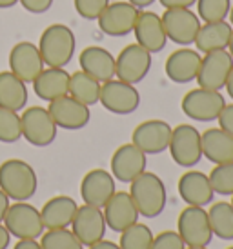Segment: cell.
Masks as SVG:
<instances>
[{
	"instance_id": "1",
	"label": "cell",
	"mask_w": 233,
	"mask_h": 249,
	"mask_svg": "<svg viewBox=\"0 0 233 249\" xmlns=\"http://www.w3.org/2000/svg\"><path fill=\"white\" fill-rule=\"evenodd\" d=\"M75 33L66 24H51L42 31L39 40V51L44 66L48 68H66L75 55Z\"/></svg>"
},
{
	"instance_id": "2",
	"label": "cell",
	"mask_w": 233,
	"mask_h": 249,
	"mask_svg": "<svg viewBox=\"0 0 233 249\" xmlns=\"http://www.w3.org/2000/svg\"><path fill=\"white\" fill-rule=\"evenodd\" d=\"M39 178L35 169L20 159H9L0 164V189L15 202H28L35 196Z\"/></svg>"
},
{
	"instance_id": "3",
	"label": "cell",
	"mask_w": 233,
	"mask_h": 249,
	"mask_svg": "<svg viewBox=\"0 0 233 249\" xmlns=\"http://www.w3.org/2000/svg\"><path fill=\"white\" fill-rule=\"evenodd\" d=\"M130 195L138 214L146 218H155L166 209L168 193L162 178L155 173L144 171L137 178L130 182Z\"/></svg>"
},
{
	"instance_id": "4",
	"label": "cell",
	"mask_w": 233,
	"mask_h": 249,
	"mask_svg": "<svg viewBox=\"0 0 233 249\" xmlns=\"http://www.w3.org/2000/svg\"><path fill=\"white\" fill-rule=\"evenodd\" d=\"M4 226L9 231V235L19 238V240H26V238L37 240L44 233L40 209H37L28 202L11 204L6 216H4Z\"/></svg>"
},
{
	"instance_id": "5",
	"label": "cell",
	"mask_w": 233,
	"mask_h": 249,
	"mask_svg": "<svg viewBox=\"0 0 233 249\" xmlns=\"http://www.w3.org/2000/svg\"><path fill=\"white\" fill-rule=\"evenodd\" d=\"M177 233L184 240L186 248H206L213 238L208 211L199 206L184 208L177 218Z\"/></svg>"
},
{
	"instance_id": "6",
	"label": "cell",
	"mask_w": 233,
	"mask_h": 249,
	"mask_svg": "<svg viewBox=\"0 0 233 249\" xmlns=\"http://www.w3.org/2000/svg\"><path fill=\"white\" fill-rule=\"evenodd\" d=\"M226 106V98L220 95V91L195 88L188 91L180 102L182 113L197 122H212L217 120L222 107Z\"/></svg>"
},
{
	"instance_id": "7",
	"label": "cell",
	"mask_w": 233,
	"mask_h": 249,
	"mask_svg": "<svg viewBox=\"0 0 233 249\" xmlns=\"http://www.w3.org/2000/svg\"><path fill=\"white\" fill-rule=\"evenodd\" d=\"M168 149H170L173 162L180 167L197 166L202 159L200 133L197 131V127H193L190 124H180L177 127H173Z\"/></svg>"
},
{
	"instance_id": "8",
	"label": "cell",
	"mask_w": 233,
	"mask_h": 249,
	"mask_svg": "<svg viewBox=\"0 0 233 249\" xmlns=\"http://www.w3.org/2000/svg\"><path fill=\"white\" fill-rule=\"evenodd\" d=\"M22 137L28 140L31 145L46 147L57 139V124L53 117L49 115L48 107L33 106L22 111L20 117Z\"/></svg>"
},
{
	"instance_id": "9",
	"label": "cell",
	"mask_w": 233,
	"mask_h": 249,
	"mask_svg": "<svg viewBox=\"0 0 233 249\" xmlns=\"http://www.w3.org/2000/svg\"><path fill=\"white\" fill-rule=\"evenodd\" d=\"M151 70V53L140 44H130L115 58V76L128 84L142 82Z\"/></svg>"
},
{
	"instance_id": "10",
	"label": "cell",
	"mask_w": 233,
	"mask_h": 249,
	"mask_svg": "<svg viewBox=\"0 0 233 249\" xmlns=\"http://www.w3.org/2000/svg\"><path fill=\"white\" fill-rule=\"evenodd\" d=\"M98 102L104 109L115 115H131L140 106V93L133 84L122 82L118 78H111L100 86V98Z\"/></svg>"
},
{
	"instance_id": "11",
	"label": "cell",
	"mask_w": 233,
	"mask_h": 249,
	"mask_svg": "<svg viewBox=\"0 0 233 249\" xmlns=\"http://www.w3.org/2000/svg\"><path fill=\"white\" fill-rule=\"evenodd\" d=\"M233 70V58L228 49H217L202 55L197 75V84L199 88L204 89L220 91L228 82V76Z\"/></svg>"
},
{
	"instance_id": "12",
	"label": "cell",
	"mask_w": 233,
	"mask_h": 249,
	"mask_svg": "<svg viewBox=\"0 0 233 249\" xmlns=\"http://www.w3.org/2000/svg\"><path fill=\"white\" fill-rule=\"evenodd\" d=\"M160 18H162V24H164V31L166 35H168V40L175 42L178 46H190V44H193L200 26H202L199 15L192 11L190 7L166 9Z\"/></svg>"
},
{
	"instance_id": "13",
	"label": "cell",
	"mask_w": 233,
	"mask_h": 249,
	"mask_svg": "<svg viewBox=\"0 0 233 249\" xmlns=\"http://www.w3.org/2000/svg\"><path fill=\"white\" fill-rule=\"evenodd\" d=\"M173 127L164 120H146L133 129L131 144H135L146 155H158L164 153L172 140Z\"/></svg>"
},
{
	"instance_id": "14",
	"label": "cell",
	"mask_w": 233,
	"mask_h": 249,
	"mask_svg": "<svg viewBox=\"0 0 233 249\" xmlns=\"http://www.w3.org/2000/svg\"><path fill=\"white\" fill-rule=\"evenodd\" d=\"M138 13L140 9L130 2H110L97 22L108 36H126L133 33Z\"/></svg>"
},
{
	"instance_id": "15",
	"label": "cell",
	"mask_w": 233,
	"mask_h": 249,
	"mask_svg": "<svg viewBox=\"0 0 233 249\" xmlns=\"http://www.w3.org/2000/svg\"><path fill=\"white\" fill-rule=\"evenodd\" d=\"M44 70V60L39 51V46L29 40L15 44L9 51V71L26 84L33 82Z\"/></svg>"
},
{
	"instance_id": "16",
	"label": "cell",
	"mask_w": 233,
	"mask_h": 249,
	"mask_svg": "<svg viewBox=\"0 0 233 249\" xmlns=\"http://www.w3.org/2000/svg\"><path fill=\"white\" fill-rule=\"evenodd\" d=\"M106 229H108V226H106L104 213L100 208L84 204L77 209L73 222H71V231L82 242V246L89 248L98 240H102L106 235Z\"/></svg>"
},
{
	"instance_id": "17",
	"label": "cell",
	"mask_w": 233,
	"mask_h": 249,
	"mask_svg": "<svg viewBox=\"0 0 233 249\" xmlns=\"http://www.w3.org/2000/svg\"><path fill=\"white\" fill-rule=\"evenodd\" d=\"M49 115L53 117L57 127L68 129V131H77L82 129L89 124L91 120V113H89V106L82 104L75 100L73 97H60L49 102Z\"/></svg>"
},
{
	"instance_id": "18",
	"label": "cell",
	"mask_w": 233,
	"mask_h": 249,
	"mask_svg": "<svg viewBox=\"0 0 233 249\" xmlns=\"http://www.w3.org/2000/svg\"><path fill=\"white\" fill-rule=\"evenodd\" d=\"M148 160L146 153H142L135 144H124L116 147V151L111 157V175L115 180L130 184L138 175L146 171Z\"/></svg>"
},
{
	"instance_id": "19",
	"label": "cell",
	"mask_w": 233,
	"mask_h": 249,
	"mask_svg": "<svg viewBox=\"0 0 233 249\" xmlns=\"http://www.w3.org/2000/svg\"><path fill=\"white\" fill-rule=\"evenodd\" d=\"M115 177L106 169H91L80 182V196L84 204L102 209L115 195Z\"/></svg>"
},
{
	"instance_id": "20",
	"label": "cell",
	"mask_w": 233,
	"mask_h": 249,
	"mask_svg": "<svg viewBox=\"0 0 233 249\" xmlns=\"http://www.w3.org/2000/svg\"><path fill=\"white\" fill-rule=\"evenodd\" d=\"M137 44H140L144 49H148L151 55L158 53L166 48L168 44V35L164 31L162 18L155 11H140L133 28Z\"/></svg>"
},
{
	"instance_id": "21",
	"label": "cell",
	"mask_w": 233,
	"mask_h": 249,
	"mask_svg": "<svg viewBox=\"0 0 233 249\" xmlns=\"http://www.w3.org/2000/svg\"><path fill=\"white\" fill-rule=\"evenodd\" d=\"M102 209L106 226L115 233H122L124 229L138 222V211L133 204L131 195L126 191H115V195Z\"/></svg>"
},
{
	"instance_id": "22",
	"label": "cell",
	"mask_w": 233,
	"mask_h": 249,
	"mask_svg": "<svg viewBox=\"0 0 233 249\" xmlns=\"http://www.w3.org/2000/svg\"><path fill=\"white\" fill-rule=\"evenodd\" d=\"M200 60H202V55L197 49H190L184 46L168 56L164 71L168 78L175 84L193 82L199 75Z\"/></svg>"
},
{
	"instance_id": "23",
	"label": "cell",
	"mask_w": 233,
	"mask_h": 249,
	"mask_svg": "<svg viewBox=\"0 0 233 249\" xmlns=\"http://www.w3.org/2000/svg\"><path fill=\"white\" fill-rule=\"evenodd\" d=\"M178 195L188 206L204 208L212 204L215 191L212 189L208 175L202 171H186L178 178Z\"/></svg>"
},
{
	"instance_id": "24",
	"label": "cell",
	"mask_w": 233,
	"mask_h": 249,
	"mask_svg": "<svg viewBox=\"0 0 233 249\" xmlns=\"http://www.w3.org/2000/svg\"><path fill=\"white\" fill-rule=\"evenodd\" d=\"M78 62L84 73L91 75L100 84L108 82L115 76V56L100 46H88L82 49Z\"/></svg>"
},
{
	"instance_id": "25",
	"label": "cell",
	"mask_w": 233,
	"mask_h": 249,
	"mask_svg": "<svg viewBox=\"0 0 233 249\" xmlns=\"http://www.w3.org/2000/svg\"><path fill=\"white\" fill-rule=\"evenodd\" d=\"M35 95L44 102H53L57 98L66 97L69 91V73L64 68H48L33 82Z\"/></svg>"
},
{
	"instance_id": "26",
	"label": "cell",
	"mask_w": 233,
	"mask_h": 249,
	"mask_svg": "<svg viewBox=\"0 0 233 249\" xmlns=\"http://www.w3.org/2000/svg\"><path fill=\"white\" fill-rule=\"evenodd\" d=\"M77 209H78V204L71 196L57 195L53 198H49L40 209L44 229H64L71 226Z\"/></svg>"
},
{
	"instance_id": "27",
	"label": "cell",
	"mask_w": 233,
	"mask_h": 249,
	"mask_svg": "<svg viewBox=\"0 0 233 249\" xmlns=\"http://www.w3.org/2000/svg\"><path fill=\"white\" fill-rule=\"evenodd\" d=\"M202 142V157L210 160L212 164H226L233 162V137L228 135L220 127H212L200 133Z\"/></svg>"
},
{
	"instance_id": "28",
	"label": "cell",
	"mask_w": 233,
	"mask_h": 249,
	"mask_svg": "<svg viewBox=\"0 0 233 249\" xmlns=\"http://www.w3.org/2000/svg\"><path fill=\"white\" fill-rule=\"evenodd\" d=\"M233 28L232 24L226 20L220 22H204L200 26L199 33L195 36V46L199 53H210V51H217V49H226L232 38Z\"/></svg>"
},
{
	"instance_id": "29",
	"label": "cell",
	"mask_w": 233,
	"mask_h": 249,
	"mask_svg": "<svg viewBox=\"0 0 233 249\" xmlns=\"http://www.w3.org/2000/svg\"><path fill=\"white\" fill-rule=\"evenodd\" d=\"M28 104V88L11 71L0 73V107L11 111H22Z\"/></svg>"
},
{
	"instance_id": "30",
	"label": "cell",
	"mask_w": 233,
	"mask_h": 249,
	"mask_svg": "<svg viewBox=\"0 0 233 249\" xmlns=\"http://www.w3.org/2000/svg\"><path fill=\"white\" fill-rule=\"evenodd\" d=\"M100 86L102 84L95 80L91 75L84 73L82 70L69 75V91L68 95L86 106H95L100 98Z\"/></svg>"
},
{
	"instance_id": "31",
	"label": "cell",
	"mask_w": 233,
	"mask_h": 249,
	"mask_svg": "<svg viewBox=\"0 0 233 249\" xmlns=\"http://www.w3.org/2000/svg\"><path fill=\"white\" fill-rule=\"evenodd\" d=\"M213 236L220 240H233V206L230 202H215L208 211Z\"/></svg>"
},
{
	"instance_id": "32",
	"label": "cell",
	"mask_w": 233,
	"mask_h": 249,
	"mask_svg": "<svg viewBox=\"0 0 233 249\" xmlns=\"http://www.w3.org/2000/svg\"><path fill=\"white\" fill-rule=\"evenodd\" d=\"M153 242V233L146 224L135 222L133 226L120 233L118 246L120 249H150Z\"/></svg>"
},
{
	"instance_id": "33",
	"label": "cell",
	"mask_w": 233,
	"mask_h": 249,
	"mask_svg": "<svg viewBox=\"0 0 233 249\" xmlns=\"http://www.w3.org/2000/svg\"><path fill=\"white\" fill-rule=\"evenodd\" d=\"M40 246L42 249H84L82 242L68 228L48 229V233H42Z\"/></svg>"
},
{
	"instance_id": "34",
	"label": "cell",
	"mask_w": 233,
	"mask_h": 249,
	"mask_svg": "<svg viewBox=\"0 0 233 249\" xmlns=\"http://www.w3.org/2000/svg\"><path fill=\"white\" fill-rule=\"evenodd\" d=\"M22 139V124L19 111L0 107V142L13 144Z\"/></svg>"
},
{
	"instance_id": "35",
	"label": "cell",
	"mask_w": 233,
	"mask_h": 249,
	"mask_svg": "<svg viewBox=\"0 0 233 249\" xmlns=\"http://www.w3.org/2000/svg\"><path fill=\"white\" fill-rule=\"evenodd\" d=\"M212 189L217 195L222 196H232L233 195V162L226 164H217L208 175Z\"/></svg>"
},
{
	"instance_id": "36",
	"label": "cell",
	"mask_w": 233,
	"mask_h": 249,
	"mask_svg": "<svg viewBox=\"0 0 233 249\" xmlns=\"http://www.w3.org/2000/svg\"><path fill=\"white\" fill-rule=\"evenodd\" d=\"M232 9L230 0H197V15L204 22L226 20Z\"/></svg>"
},
{
	"instance_id": "37",
	"label": "cell",
	"mask_w": 233,
	"mask_h": 249,
	"mask_svg": "<svg viewBox=\"0 0 233 249\" xmlns=\"http://www.w3.org/2000/svg\"><path fill=\"white\" fill-rule=\"evenodd\" d=\"M110 0H73L75 11L78 17H82L86 20H97L102 11L108 7Z\"/></svg>"
},
{
	"instance_id": "38",
	"label": "cell",
	"mask_w": 233,
	"mask_h": 249,
	"mask_svg": "<svg viewBox=\"0 0 233 249\" xmlns=\"http://www.w3.org/2000/svg\"><path fill=\"white\" fill-rule=\"evenodd\" d=\"M150 249H186V244L177 231H162L153 236Z\"/></svg>"
},
{
	"instance_id": "39",
	"label": "cell",
	"mask_w": 233,
	"mask_h": 249,
	"mask_svg": "<svg viewBox=\"0 0 233 249\" xmlns=\"http://www.w3.org/2000/svg\"><path fill=\"white\" fill-rule=\"evenodd\" d=\"M19 2L26 11L35 15L46 13V11H49V7L53 6V0H19Z\"/></svg>"
},
{
	"instance_id": "40",
	"label": "cell",
	"mask_w": 233,
	"mask_h": 249,
	"mask_svg": "<svg viewBox=\"0 0 233 249\" xmlns=\"http://www.w3.org/2000/svg\"><path fill=\"white\" fill-rule=\"evenodd\" d=\"M219 127L233 137V104H226L219 115Z\"/></svg>"
},
{
	"instance_id": "41",
	"label": "cell",
	"mask_w": 233,
	"mask_h": 249,
	"mask_svg": "<svg viewBox=\"0 0 233 249\" xmlns=\"http://www.w3.org/2000/svg\"><path fill=\"white\" fill-rule=\"evenodd\" d=\"M166 9H177V7H192L197 4V0H158Z\"/></svg>"
},
{
	"instance_id": "42",
	"label": "cell",
	"mask_w": 233,
	"mask_h": 249,
	"mask_svg": "<svg viewBox=\"0 0 233 249\" xmlns=\"http://www.w3.org/2000/svg\"><path fill=\"white\" fill-rule=\"evenodd\" d=\"M13 249H42V246L35 238H26V240H19Z\"/></svg>"
},
{
	"instance_id": "43",
	"label": "cell",
	"mask_w": 233,
	"mask_h": 249,
	"mask_svg": "<svg viewBox=\"0 0 233 249\" xmlns=\"http://www.w3.org/2000/svg\"><path fill=\"white\" fill-rule=\"evenodd\" d=\"M9 200H11V198H9V196L0 189V224L4 222V216H6L7 209H9V206H11Z\"/></svg>"
},
{
	"instance_id": "44",
	"label": "cell",
	"mask_w": 233,
	"mask_h": 249,
	"mask_svg": "<svg viewBox=\"0 0 233 249\" xmlns=\"http://www.w3.org/2000/svg\"><path fill=\"white\" fill-rule=\"evenodd\" d=\"M11 242V235H9V231L6 229L4 224H0V249H7Z\"/></svg>"
},
{
	"instance_id": "45",
	"label": "cell",
	"mask_w": 233,
	"mask_h": 249,
	"mask_svg": "<svg viewBox=\"0 0 233 249\" xmlns=\"http://www.w3.org/2000/svg\"><path fill=\"white\" fill-rule=\"evenodd\" d=\"M89 249H120V246L115 242H111V240H98L97 244H93V246H89Z\"/></svg>"
},
{
	"instance_id": "46",
	"label": "cell",
	"mask_w": 233,
	"mask_h": 249,
	"mask_svg": "<svg viewBox=\"0 0 233 249\" xmlns=\"http://www.w3.org/2000/svg\"><path fill=\"white\" fill-rule=\"evenodd\" d=\"M128 2H130V4H133L137 9H144V7H150L155 0H128Z\"/></svg>"
},
{
	"instance_id": "47",
	"label": "cell",
	"mask_w": 233,
	"mask_h": 249,
	"mask_svg": "<svg viewBox=\"0 0 233 249\" xmlns=\"http://www.w3.org/2000/svg\"><path fill=\"white\" fill-rule=\"evenodd\" d=\"M226 93H228V97L230 98H233V70H232V73H230V76H228V82H226Z\"/></svg>"
},
{
	"instance_id": "48",
	"label": "cell",
	"mask_w": 233,
	"mask_h": 249,
	"mask_svg": "<svg viewBox=\"0 0 233 249\" xmlns=\"http://www.w3.org/2000/svg\"><path fill=\"white\" fill-rule=\"evenodd\" d=\"M15 4H19V0H0V9H7V7H13Z\"/></svg>"
},
{
	"instance_id": "49",
	"label": "cell",
	"mask_w": 233,
	"mask_h": 249,
	"mask_svg": "<svg viewBox=\"0 0 233 249\" xmlns=\"http://www.w3.org/2000/svg\"><path fill=\"white\" fill-rule=\"evenodd\" d=\"M228 51H230V55L233 58V33H232V38H230V44H228Z\"/></svg>"
},
{
	"instance_id": "50",
	"label": "cell",
	"mask_w": 233,
	"mask_h": 249,
	"mask_svg": "<svg viewBox=\"0 0 233 249\" xmlns=\"http://www.w3.org/2000/svg\"><path fill=\"white\" fill-rule=\"evenodd\" d=\"M228 17H230V24H232V28H233V6H232V9H230V15H228Z\"/></svg>"
},
{
	"instance_id": "51",
	"label": "cell",
	"mask_w": 233,
	"mask_h": 249,
	"mask_svg": "<svg viewBox=\"0 0 233 249\" xmlns=\"http://www.w3.org/2000/svg\"><path fill=\"white\" fill-rule=\"evenodd\" d=\"M188 249H206V248H188Z\"/></svg>"
},
{
	"instance_id": "52",
	"label": "cell",
	"mask_w": 233,
	"mask_h": 249,
	"mask_svg": "<svg viewBox=\"0 0 233 249\" xmlns=\"http://www.w3.org/2000/svg\"><path fill=\"white\" fill-rule=\"evenodd\" d=\"M230 204H232V206H233V195H232V202H230Z\"/></svg>"
},
{
	"instance_id": "53",
	"label": "cell",
	"mask_w": 233,
	"mask_h": 249,
	"mask_svg": "<svg viewBox=\"0 0 233 249\" xmlns=\"http://www.w3.org/2000/svg\"><path fill=\"white\" fill-rule=\"evenodd\" d=\"M226 249H233V246H230V248H226Z\"/></svg>"
}]
</instances>
